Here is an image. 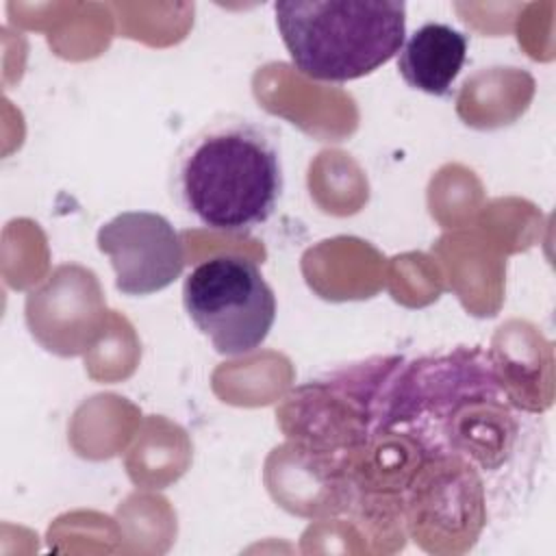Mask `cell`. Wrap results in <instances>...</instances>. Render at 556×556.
<instances>
[{"mask_svg": "<svg viewBox=\"0 0 556 556\" xmlns=\"http://www.w3.org/2000/svg\"><path fill=\"white\" fill-rule=\"evenodd\" d=\"M169 189L198 224L248 235L269 222L285 189L278 135L245 115H217L178 146Z\"/></svg>", "mask_w": 556, "mask_h": 556, "instance_id": "cell-1", "label": "cell"}, {"mask_svg": "<svg viewBox=\"0 0 556 556\" xmlns=\"http://www.w3.org/2000/svg\"><path fill=\"white\" fill-rule=\"evenodd\" d=\"M274 13L295 70L321 83L369 76L406 39V4L397 0H280Z\"/></svg>", "mask_w": 556, "mask_h": 556, "instance_id": "cell-2", "label": "cell"}, {"mask_svg": "<svg viewBox=\"0 0 556 556\" xmlns=\"http://www.w3.org/2000/svg\"><path fill=\"white\" fill-rule=\"evenodd\" d=\"M182 306L222 356L254 352L276 321L274 289L256 263L239 254H217L195 265L182 282Z\"/></svg>", "mask_w": 556, "mask_h": 556, "instance_id": "cell-3", "label": "cell"}, {"mask_svg": "<svg viewBox=\"0 0 556 556\" xmlns=\"http://www.w3.org/2000/svg\"><path fill=\"white\" fill-rule=\"evenodd\" d=\"M98 250L109 256L115 289L124 295H152L169 287L185 269V248L167 217L152 211H126L100 226Z\"/></svg>", "mask_w": 556, "mask_h": 556, "instance_id": "cell-4", "label": "cell"}, {"mask_svg": "<svg viewBox=\"0 0 556 556\" xmlns=\"http://www.w3.org/2000/svg\"><path fill=\"white\" fill-rule=\"evenodd\" d=\"M469 39L443 22H426L397 52V72L410 89L450 96L467 59Z\"/></svg>", "mask_w": 556, "mask_h": 556, "instance_id": "cell-5", "label": "cell"}]
</instances>
